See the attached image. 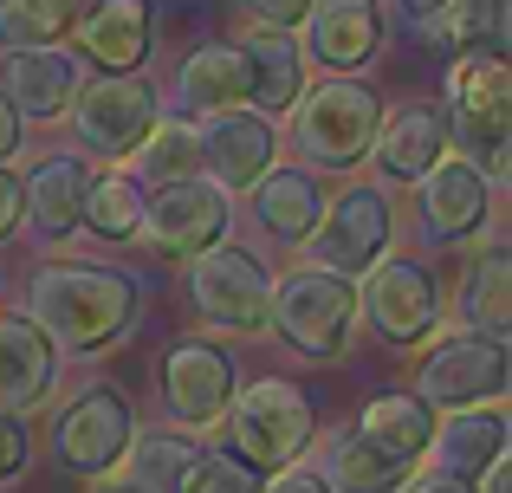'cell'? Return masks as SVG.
Wrapping results in <instances>:
<instances>
[{
  "mask_svg": "<svg viewBox=\"0 0 512 493\" xmlns=\"http://www.w3.org/2000/svg\"><path fill=\"white\" fill-rule=\"evenodd\" d=\"M26 318L65 357H98L137 325V279L91 260H46L26 279Z\"/></svg>",
  "mask_w": 512,
  "mask_h": 493,
  "instance_id": "1",
  "label": "cell"
},
{
  "mask_svg": "<svg viewBox=\"0 0 512 493\" xmlns=\"http://www.w3.org/2000/svg\"><path fill=\"white\" fill-rule=\"evenodd\" d=\"M448 111H454V143L461 163H474L487 182L512 176V72L500 52H461L448 72Z\"/></svg>",
  "mask_w": 512,
  "mask_h": 493,
  "instance_id": "2",
  "label": "cell"
},
{
  "mask_svg": "<svg viewBox=\"0 0 512 493\" xmlns=\"http://www.w3.org/2000/svg\"><path fill=\"white\" fill-rule=\"evenodd\" d=\"M305 364H338L357 331V279L331 273V266H299V273L273 279V325Z\"/></svg>",
  "mask_w": 512,
  "mask_h": 493,
  "instance_id": "3",
  "label": "cell"
},
{
  "mask_svg": "<svg viewBox=\"0 0 512 493\" xmlns=\"http://www.w3.org/2000/svg\"><path fill=\"white\" fill-rule=\"evenodd\" d=\"M286 111H292V150L312 169H357L376 143V124H383V98H376L363 78L312 85V91H299Z\"/></svg>",
  "mask_w": 512,
  "mask_h": 493,
  "instance_id": "4",
  "label": "cell"
},
{
  "mask_svg": "<svg viewBox=\"0 0 512 493\" xmlns=\"http://www.w3.org/2000/svg\"><path fill=\"white\" fill-rule=\"evenodd\" d=\"M227 435H234V461L253 474H279L312 448L318 416H312V396L286 377H260L227 403Z\"/></svg>",
  "mask_w": 512,
  "mask_h": 493,
  "instance_id": "5",
  "label": "cell"
},
{
  "mask_svg": "<svg viewBox=\"0 0 512 493\" xmlns=\"http://www.w3.org/2000/svg\"><path fill=\"white\" fill-rule=\"evenodd\" d=\"M130 435H137V409L117 383H78L52 416V461L78 481H104L124 468Z\"/></svg>",
  "mask_w": 512,
  "mask_h": 493,
  "instance_id": "6",
  "label": "cell"
},
{
  "mask_svg": "<svg viewBox=\"0 0 512 493\" xmlns=\"http://www.w3.org/2000/svg\"><path fill=\"white\" fill-rule=\"evenodd\" d=\"M188 312L214 331H234V338H260L273 325V273H266L260 253L247 247H201L188 266Z\"/></svg>",
  "mask_w": 512,
  "mask_h": 493,
  "instance_id": "7",
  "label": "cell"
},
{
  "mask_svg": "<svg viewBox=\"0 0 512 493\" xmlns=\"http://www.w3.org/2000/svg\"><path fill=\"white\" fill-rule=\"evenodd\" d=\"M512 383V351L506 338L493 331H448L435 338V351H422V370H415V396L428 409H480V403H500Z\"/></svg>",
  "mask_w": 512,
  "mask_h": 493,
  "instance_id": "8",
  "label": "cell"
},
{
  "mask_svg": "<svg viewBox=\"0 0 512 493\" xmlns=\"http://www.w3.org/2000/svg\"><path fill=\"white\" fill-rule=\"evenodd\" d=\"M65 117H72L78 143H85L98 163H130V150H137L156 124V91L143 85L137 72H98L91 85L72 91Z\"/></svg>",
  "mask_w": 512,
  "mask_h": 493,
  "instance_id": "9",
  "label": "cell"
},
{
  "mask_svg": "<svg viewBox=\"0 0 512 493\" xmlns=\"http://www.w3.org/2000/svg\"><path fill=\"white\" fill-rule=\"evenodd\" d=\"M137 234L156 253H169V260H195L201 247L227 241V189H214L201 169H195V176L156 182V189L143 195Z\"/></svg>",
  "mask_w": 512,
  "mask_h": 493,
  "instance_id": "10",
  "label": "cell"
},
{
  "mask_svg": "<svg viewBox=\"0 0 512 493\" xmlns=\"http://www.w3.org/2000/svg\"><path fill=\"white\" fill-rule=\"evenodd\" d=\"M389 234H396L389 195L370 189V182H350L344 195L325 202L318 228L305 234V253H312V266H331V273L357 279V273H370V266L389 253Z\"/></svg>",
  "mask_w": 512,
  "mask_h": 493,
  "instance_id": "11",
  "label": "cell"
},
{
  "mask_svg": "<svg viewBox=\"0 0 512 493\" xmlns=\"http://www.w3.org/2000/svg\"><path fill=\"white\" fill-rule=\"evenodd\" d=\"M370 286L357 292V312L370 318V331L383 344H422L428 331H435V318H441V286H435V273H428L422 260H376L370 273Z\"/></svg>",
  "mask_w": 512,
  "mask_h": 493,
  "instance_id": "12",
  "label": "cell"
},
{
  "mask_svg": "<svg viewBox=\"0 0 512 493\" xmlns=\"http://www.w3.org/2000/svg\"><path fill=\"white\" fill-rule=\"evenodd\" d=\"M163 403L175 429H214L234 403V357L208 338H182L163 351Z\"/></svg>",
  "mask_w": 512,
  "mask_h": 493,
  "instance_id": "13",
  "label": "cell"
},
{
  "mask_svg": "<svg viewBox=\"0 0 512 493\" xmlns=\"http://www.w3.org/2000/svg\"><path fill=\"white\" fill-rule=\"evenodd\" d=\"M195 150H201V169H208L214 189H253L279 156V130L266 117L227 104V111H201Z\"/></svg>",
  "mask_w": 512,
  "mask_h": 493,
  "instance_id": "14",
  "label": "cell"
},
{
  "mask_svg": "<svg viewBox=\"0 0 512 493\" xmlns=\"http://www.w3.org/2000/svg\"><path fill=\"white\" fill-rule=\"evenodd\" d=\"M78 85L85 78H78V59L65 46H7L0 52V98L20 117H39V124L65 117Z\"/></svg>",
  "mask_w": 512,
  "mask_h": 493,
  "instance_id": "15",
  "label": "cell"
},
{
  "mask_svg": "<svg viewBox=\"0 0 512 493\" xmlns=\"http://www.w3.org/2000/svg\"><path fill=\"white\" fill-rule=\"evenodd\" d=\"M487 215H493V182L480 176L474 163L441 156V163L422 176V228H428V241H474V234H487Z\"/></svg>",
  "mask_w": 512,
  "mask_h": 493,
  "instance_id": "16",
  "label": "cell"
},
{
  "mask_svg": "<svg viewBox=\"0 0 512 493\" xmlns=\"http://www.w3.org/2000/svg\"><path fill=\"white\" fill-rule=\"evenodd\" d=\"M52 383H59V344L26 312H0V409L13 416L46 409Z\"/></svg>",
  "mask_w": 512,
  "mask_h": 493,
  "instance_id": "17",
  "label": "cell"
},
{
  "mask_svg": "<svg viewBox=\"0 0 512 493\" xmlns=\"http://www.w3.org/2000/svg\"><path fill=\"white\" fill-rule=\"evenodd\" d=\"M72 33H78V52H85L98 72H137L156 46L150 0H91Z\"/></svg>",
  "mask_w": 512,
  "mask_h": 493,
  "instance_id": "18",
  "label": "cell"
},
{
  "mask_svg": "<svg viewBox=\"0 0 512 493\" xmlns=\"http://www.w3.org/2000/svg\"><path fill=\"white\" fill-rule=\"evenodd\" d=\"M85 189H91V169L78 156H46V163L26 169L20 182V215L33 221V234L46 247L72 241L78 221H85Z\"/></svg>",
  "mask_w": 512,
  "mask_h": 493,
  "instance_id": "19",
  "label": "cell"
},
{
  "mask_svg": "<svg viewBox=\"0 0 512 493\" xmlns=\"http://www.w3.org/2000/svg\"><path fill=\"white\" fill-rule=\"evenodd\" d=\"M305 39H312V59L331 72H357L383 52V7L376 0H312L305 13Z\"/></svg>",
  "mask_w": 512,
  "mask_h": 493,
  "instance_id": "20",
  "label": "cell"
},
{
  "mask_svg": "<svg viewBox=\"0 0 512 493\" xmlns=\"http://www.w3.org/2000/svg\"><path fill=\"white\" fill-rule=\"evenodd\" d=\"M415 468H422L415 455H396V448L370 442L357 422H338L325 435V487L331 493H396Z\"/></svg>",
  "mask_w": 512,
  "mask_h": 493,
  "instance_id": "21",
  "label": "cell"
},
{
  "mask_svg": "<svg viewBox=\"0 0 512 493\" xmlns=\"http://www.w3.org/2000/svg\"><path fill=\"white\" fill-rule=\"evenodd\" d=\"M500 455H506V416H500V403H480V409L435 416V435H428L422 461H435L441 474H461V481H480Z\"/></svg>",
  "mask_w": 512,
  "mask_h": 493,
  "instance_id": "22",
  "label": "cell"
},
{
  "mask_svg": "<svg viewBox=\"0 0 512 493\" xmlns=\"http://www.w3.org/2000/svg\"><path fill=\"white\" fill-rule=\"evenodd\" d=\"M370 156L389 182H422L428 169L448 156V117H441L435 104H402L389 124H376Z\"/></svg>",
  "mask_w": 512,
  "mask_h": 493,
  "instance_id": "23",
  "label": "cell"
},
{
  "mask_svg": "<svg viewBox=\"0 0 512 493\" xmlns=\"http://www.w3.org/2000/svg\"><path fill=\"white\" fill-rule=\"evenodd\" d=\"M175 91H182L188 111H227V104H253V59L240 39H221V46H195L175 72Z\"/></svg>",
  "mask_w": 512,
  "mask_h": 493,
  "instance_id": "24",
  "label": "cell"
},
{
  "mask_svg": "<svg viewBox=\"0 0 512 493\" xmlns=\"http://www.w3.org/2000/svg\"><path fill=\"white\" fill-rule=\"evenodd\" d=\"M325 215V189H318L312 169H266L253 182V221H260L273 241H305Z\"/></svg>",
  "mask_w": 512,
  "mask_h": 493,
  "instance_id": "25",
  "label": "cell"
},
{
  "mask_svg": "<svg viewBox=\"0 0 512 493\" xmlns=\"http://www.w3.org/2000/svg\"><path fill=\"white\" fill-rule=\"evenodd\" d=\"M240 46H247V59H253V104H260V111H286L305 91V52L292 46L286 33H273V26L247 33Z\"/></svg>",
  "mask_w": 512,
  "mask_h": 493,
  "instance_id": "26",
  "label": "cell"
},
{
  "mask_svg": "<svg viewBox=\"0 0 512 493\" xmlns=\"http://www.w3.org/2000/svg\"><path fill=\"white\" fill-rule=\"evenodd\" d=\"M461 325L506 338V325H512V260H506L500 241L480 247L474 273H467V286H461Z\"/></svg>",
  "mask_w": 512,
  "mask_h": 493,
  "instance_id": "27",
  "label": "cell"
},
{
  "mask_svg": "<svg viewBox=\"0 0 512 493\" xmlns=\"http://www.w3.org/2000/svg\"><path fill=\"white\" fill-rule=\"evenodd\" d=\"M357 429L370 435V442L396 448V455H428V435H435V409L422 403V396H376V403H363Z\"/></svg>",
  "mask_w": 512,
  "mask_h": 493,
  "instance_id": "28",
  "label": "cell"
},
{
  "mask_svg": "<svg viewBox=\"0 0 512 493\" xmlns=\"http://www.w3.org/2000/svg\"><path fill=\"white\" fill-rule=\"evenodd\" d=\"M435 46H448L454 59L461 52H487L500 39V0H428V26Z\"/></svg>",
  "mask_w": 512,
  "mask_h": 493,
  "instance_id": "29",
  "label": "cell"
},
{
  "mask_svg": "<svg viewBox=\"0 0 512 493\" xmlns=\"http://www.w3.org/2000/svg\"><path fill=\"white\" fill-rule=\"evenodd\" d=\"M91 0H0V39L7 46H59Z\"/></svg>",
  "mask_w": 512,
  "mask_h": 493,
  "instance_id": "30",
  "label": "cell"
},
{
  "mask_svg": "<svg viewBox=\"0 0 512 493\" xmlns=\"http://www.w3.org/2000/svg\"><path fill=\"white\" fill-rule=\"evenodd\" d=\"M137 215H143V189L130 176H98L85 189V221L78 228H91L98 241H130L137 234Z\"/></svg>",
  "mask_w": 512,
  "mask_h": 493,
  "instance_id": "31",
  "label": "cell"
},
{
  "mask_svg": "<svg viewBox=\"0 0 512 493\" xmlns=\"http://www.w3.org/2000/svg\"><path fill=\"white\" fill-rule=\"evenodd\" d=\"M130 163L143 169L150 182H169V176H195L201 169V150H195V130L188 124H150V137L130 150Z\"/></svg>",
  "mask_w": 512,
  "mask_h": 493,
  "instance_id": "32",
  "label": "cell"
},
{
  "mask_svg": "<svg viewBox=\"0 0 512 493\" xmlns=\"http://www.w3.org/2000/svg\"><path fill=\"white\" fill-rule=\"evenodd\" d=\"M26 455H33V435H26V422L13 416V409H0V487H7L13 474L26 468Z\"/></svg>",
  "mask_w": 512,
  "mask_h": 493,
  "instance_id": "33",
  "label": "cell"
},
{
  "mask_svg": "<svg viewBox=\"0 0 512 493\" xmlns=\"http://www.w3.org/2000/svg\"><path fill=\"white\" fill-rule=\"evenodd\" d=\"M240 7H247V20L273 26V33H292V26H305L312 0H240Z\"/></svg>",
  "mask_w": 512,
  "mask_h": 493,
  "instance_id": "34",
  "label": "cell"
},
{
  "mask_svg": "<svg viewBox=\"0 0 512 493\" xmlns=\"http://www.w3.org/2000/svg\"><path fill=\"white\" fill-rule=\"evenodd\" d=\"M266 493H331V487H325V474H312V468L292 461V468H279L273 481H266Z\"/></svg>",
  "mask_w": 512,
  "mask_h": 493,
  "instance_id": "35",
  "label": "cell"
},
{
  "mask_svg": "<svg viewBox=\"0 0 512 493\" xmlns=\"http://www.w3.org/2000/svg\"><path fill=\"white\" fill-rule=\"evenodd\" d=\"M396 493H474V481H461V474H441V468H428V474H409Z\"/></svg>",
  "mask_w": 512,
  "mask_h": 493,
  "instance_id": "36",
  "label": "cell"
},
{
  "mask_svg": "<svg viewBox=\"0 0 512 493\" xmlns=\"http://www.w3.org/2000/svg\"><path fill=\"white\" fill-rule=\"evenodd\" d=\"M13 228H20V182L0 169V241H7Z\"/></svg>",
  "mask_w": 512,
  "mask_h": 493,
  "instance_id": "37",
  "label": "cell"
},
{
  "mask_svg": "<svg viewBox=\"0 0 512 493\" xmlns=\"http://www.w3.org/2000/svg\"><path fill=\"white\" fill-rule=\"evenodd\" d=\"M13 156H20V111L0 98V169H7Z\"/></svg>",
  "mask_w": 512,
  "mask_h": 493,
  "instance_id": "38",
  "label": "cell"
},
{
  "mask_svg": "<svg viewBox=\"0 0 512 493\" xmlns=\"http://www.w3.org/2000/svg\"><path fill=\"white\" fill-rule=\"evenodd\" d=\"M474 493H512V468H506V455H500V461H493V468L474 481Z\"/></svg>",
  "mask_w": 512,
  "mask_h": 493,
  "instance_id": "39",
  "label": "cell"
},
{
  "mask_svg": "<svg viewBox=\"0 0 512 493\" xmlns=\"http://www.w3.org/2000/svg\"><path fill=\"white\" fill-rule=\"evenodd\" d=\"M98 493H143V487H137V481H111V474H104V487H98Z\"/></svg>",
  "mask_w": 512,
  "mask_h": 493,
  "instance_id": "40",
  "label": "cell"
}]
</instances>
